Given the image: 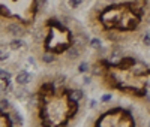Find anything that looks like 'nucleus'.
<instances>
[{
  "mask_svg": "<svg viewBox=\"0 0 150 127\" xmlns=\"http://www.w3.org/2000/svg\"><path fill=\"white\" fill-rule=\"evenodd\" d=\"M131 70H132L135 75H143V73L147 72V66L144 65L143 61H135L134 65H132V67H131Z\"/></svg>",
  "mask_w": 150,
  "mask_h": 127,
  "instance_id": "1",
  "label": "nucleus"
},
{
  "mask_svg": "<svg viewBox=\"0 0 150 127\" xmlns=\"http://www.w3.org/2000/svg\"><path fill=\"white\" fill-rule=\"evenodd\" d=\"M8 30H9V33L12 36H23V33H24V29L21 27V24H18V22H12L8 27Z\"/></svg>",
  "mask_w": 150,
  "mask_h": 127,
  "instance_id": "2",
  "label": "nucleus"
},
{
  "mask_svg": "<svg viewBox=\"0 0 150 127\" xmlns=\"http://www.w3.org/2000/svg\"><path fill=\"white\" fill-rule=\"evenodd\" d=\"M30 79H32V76H30L29 72H20L18 76H17V84H20V85H26V84L30 82Z\"/></svg>",
  "mask_w": 150,
  "mask_h": 127,
  "instance_id": "3",
  "label": "nucleus"
},
{
  "mask_svg": "<svg viewBox=\"0 0 150 127\" xmlns=\"http://www.w3.org/2000/svg\"><path fill=\"white\" fill-rule=\"evenodd\" d=\"M83 91L81 90H74L72 93H71V100L74 102V103H77V102H80L81 99H83Z\"/></svg>",
  "mask_w": 150,
  "mask_h": 127,
  "instance_id": "4",
  "label": "nucleus"
},
{
  "mask_svg": "<svg viewBox=\"0 0 150 127\" xmlns=\"http://www.w3.org/2000/svg\"><path fill=\"white\" fill-rule=\"evenodd\" d=\"M68 55L74 60V58H77L78 55H80V48L77 46V45H74L72 48H69V51H68Z\"/></svg>",
  "mask_w": 150,
  "mask_h": 127,
  "instance_id": "5",
  "label": "nucleus"
},
{
  "mask_svg": "<svg viewBox=\"0 0 150 127\" xmlns=\"http://www.w3.org/2000/svg\"><path fill=\"white\" fill-rule=\"evenodd\" d=\"M11 118H12V124H15V126H21L23 124V118H21L20 114H17V112L12 114Z\"/></svg>",
  "mask_w": 150,
  "mask_h": 127,
  "instance_id": "6",
  "label": "nucleus"
},
{
  "mask_svg": "<svg viewBox=\"0 0 150 127\" xmlns=\"http://www.w3.org/2000/svg\"><path fill=\"white\" fill-rule=\"evenodd\" d=\"M24 46V44H23V41H20V39H14L11 42V48L12 49H20V48H23Z\"/></svg>",
  "mask_w": 150,
  "mask_h": 127,
  "instance_id": "7",
  "label": "nucleus"
},
{
  "mask_svg": "<svg viewBox=\"0 0 150 127\" xmlns=\"http://www.w3.org/2000/svg\"><path fill=\"white\" fill-rule=\"evenodd\" d=\"M0 79L5 81V82H9V79H11V73L6 72V70H3V69H0Z\"/></svg>",
  "mask_w": 150,
  "mask_h": 127,
  "instance_id": "8",
  "label": "nucleus"
},
{
  "mask_svg": "<svg viewBox=\"0 0 150 127\" xmlns=\"http://www.w3.org/2000/svg\"><path fill=\"white\" fill-rule=\"evenodd\" d=\"M42 60H44L45 63H53V61L56 60V57H54V54H51V53H45L44 57H42Z\"/></svg>",
  "mask_w": 150,
  "mask_h": 127,
  "instance_id": "9",
  "label": "nucleus"
},
{
  "mask_svg": "<svg viewBox=\"0 0 150 127\" xmlns=\"http://www.w3.org/2000/svg\"><path fill=\"white\" fill-rule=\"evenodd\" d=\"M90 46L95 48V49H99V48H101V41H99L98 37H93V39L90 41Z\"/></svg>",
  "mask_w": 150,
  "mask_h": 127,
  "instance_id": "10",
  "label": "nucleus"
},
{
  "mask_svg": "<svg viewBox=\"0 0 150 127\" xmlns=\"http://www.w3.org/2000/svg\"><path fill=\"white\" fill-rule=\"evenodd\" d=\"M143 44L146 46H150V32H147V33L143 34Z\"/></svg>",
  "mask_w": 150,
  "mask_h": 127,
  "instance_id": "11",
  "label": "nucleus"
},
{
  "mask_svg": "<svg viewBox=\"0 0 150 127\" xmlns=\"http://www.w3.org/2000/svg\"><path fill=\"white\" fill-rule=\"evenodd\" d=\"M8 108H9V102L5 100V99H2V100H0V109H2V111H6Z\"/></svg>",
  "mask_w": 150,
  "mask_h": 127,
  "instance_id": "12",
  "label": "nucleus"
},
{
  "mask_svg": "<svg viewBox=\"0 0 150 127\" xmlns=\"http://www.w3.org/2000/svg\"><path fill=\"white\" fill-rule=\"evenodd\" d=\"M87 70H89V65H87V63H81V65L78 66V72L84 73V72H87Z\"/></svg>",
  "mask_w": 150,
  "mask_h": 127,
  "instance_id": "13",
  "label": "nucleus"
},
{
  "mask_svg": "<svg viewBox=\"0 0 150 127\" xmlns=\"http://www.w3.org/2000/svg\"><path fill=\"white\" fill-rule=\"evenodd\" d=\"M81 3H83V0H69V5H71V8H78Z\"/></svg>",
  "mask_w": 150,
  "mask_h": 127,
  "instance_id": "14",
  "label": "nucleus"
},
{
  "mask_svg": "<svg viewBox=\"0 0 150 127\" xmlns=\"http://www.w3.org/2000/svg\"><path fill=\"white\" fill-rule=\"evenodd\" d=\"M44 39V33L39 30V32H38V33H35V41L36 42H39V41H42Z\"/></svg>",
  "mask_w": 150,
  "mask_h": 127,
  "instance_id": "15",
  "label": "nucleus"
},
{
  "mask_svg": "<svg viewBox=\"0 0 150 127\" xmlns=\"http://www.w3.org/2000/svg\"><path fill=\"white\" fill-rule=\"evenodd\" d=\"M0 11H2V14L3 15H6V17H9L11 14H9V9L6 8V6H3V5H0Z\"/></svg>",
  "mask_w": 150,
  "mask_h": 127,
  "instance_id": "16",
  "label": "nucleus"
},
{
  "mask_svg": "<svg viewBox=\"0 0 150 127\" xmlns=\"http://www.w3.org/2000/svg\"><path fill=\"white\" fill-rule=\"evenodd\" d=\"M44 5H45V0H36V8L38 9H42Z\"/></svg>",
  "mask_w": 150,
  "mask_h": 127,
  "instance_id": "17",
  "label": "nucleus"
},
{
  "mask_svg": "<svg viewBox=\"0 0 150 127\" xmlns=\"http://www.w3.org/2000/svg\"><path fill=\"white\" fill-rule=\"evenodd\" d=\"M17 94H18V96H17L18 99H23V96H26L27 93H26V90H23V88H21V90H18V91H17Z\"/></svg>",
  "mask_w": 150,
  "mask_h": 127,
  "instance_id": "18",
  "label": "nucleus"
},
{
  "mask_svg": "<svg viewBox=\"0 0 150 127\" xmlns=\"http://www.w3.org/2000/svg\"><path fill=\"white\" fill-rule=\"evenodd\" d=\"M111 100V96L110 94H104L102 96V102H110Z\"/></svg>",
  "mask_w": 150,
  "mask_h": 127,
  "instance_id": "19",
  "label": "nucleus"
},
{
  "mask_svg": "<svg viewBox=\"0 0 150 127\" xmlns=\"http://www.w3.org/2000/svg\"><path fill=\"white\" fill-rule=\"evenodd\" d=\"M90 81H92L90 76H84V79H83V82H84V84H90Z\"/></svg>",
  "mask_w": 150,
  "mask_h": 127,
  "instance_id": "20",
  "label": "nucleus"
},
{
  "mask_svg": "<svg viewBox=\"0 0 150 127\" xmlns=\"http://www.w3.org/2000/svg\"><path fill=\"white\" fill-rule=\"evenodd\" d=\"M90 106H92V108L96 106V100H92V102H90Z\"/></svg>",
  "mask_w": 150,
  "mask_h": 127,
  "instance_id": "21",
  "label": "nucleus"
}]
</instances>
